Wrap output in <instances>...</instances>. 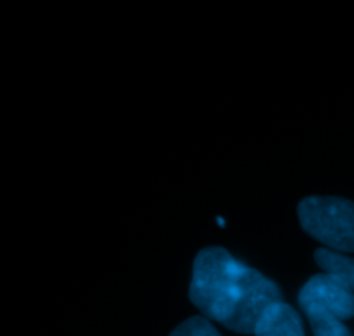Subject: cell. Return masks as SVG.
<instances>
[{
	"label": "cell",
	"mask_w": 354,
	"mask_h": 336,
	"mask_svg": "<svg viewBox=\"0 0 354 336\" xmlns=\"http://www.w3.org/2000/svg\"><path fill=\"white\" fill-rule=\"evenodd\" d=\"M189 295L207 319L244 335H252L259 314L282 299L272 279L220 247L197 254Z\"/></svg>",
	"instance_id": "1"
},
{
	"label": "cell",
	"mask_w": 354,
	"mask_h": 336,
	"mask_svg": "<svg viewBox=\"0 0 354 336\" xmlns=\"http://www.w3.org/2000/svg\"><path fill=\"white\" fill-rule=\"evenodd\" d=\"M354 279L325 273L317 275L301 288L299 306L317 336H349L342 321L354 314Z\"/></svg>",
	"instance_id": "2"
},
{
	"label": "cell",
	"mask_w": 354,
	"mask_h": 336,
	"mask_svg": "<svg viewBox=\"0 0 354 336\" xmlns=\"http://www.w3.org/2000/svg\"><path fill=\"white\" fill-rule=\"evenodd\" d=\"M303 230L339 252L354 250V207L339 197H308L297 207Z\"/></svg>",
	"instance_id": "3"
},
{
	"label": "cell",
	"mask_w": 354,
	"mask_h": 336,
	"mask_svg": "<svg viewBox=\"0 0 354 336\" xmlns=\"http://www.w3.org/2000/svg\"><path fill=\"white\" fill-rule=\"evenodd\" d=\"M252 335L258 336H303L304 328L299 314L282 299L270 304L254 324Z\"/></svg>",
	"instance_id": "4"
},
{
	"label": "cell",
	"mask_w": 354,
	"mask_h": 336,
	"mask_svg": "<svg viewBox=\"0 0 354 336\" xmlns=\"http://www.w3.org/2000/svg\"><path fill=\"white\" fill-rule=\"evenodd\" d=\"M315 261L325 273L354 279V262L351 257H346V255L328 250V248H318L315 252Z\"/></svg>",
	"instance_id": "5"
},
{
	"label": "cell",
	"mask_w": 354,
	"mask_h": 336,
	"mask_svg": "<svg viewBox=\"0 0 354 336\" xmlns=\"http://www.w3.org/2000/svg\"><path fill=\"white\" fill-rule=\"evenodd\" d=\"M171 335L176 336H218L220 331L213 326L207 317L194 316L190 319L183 321L176 330H173Z\"/></svg>",
	"instance_id": "6"
}]
</instances>
